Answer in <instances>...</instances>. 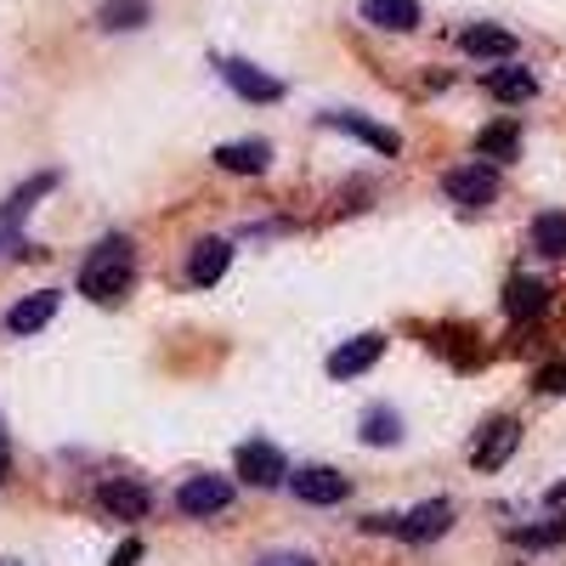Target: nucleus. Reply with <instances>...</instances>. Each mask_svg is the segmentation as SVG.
I'll return each mask as SVG.
<instances>
[{
	"label": "nucleus",
	"mask_w": 566,
	"mask_h": 566,
	"mask_svg": "<svg viewBox=\"0 0 566 566\" xmlns=\"http://www.w3.org/2000/svg\"><path fill=\"white\" fill-rule=\"evenodd\" d=\"M442 193L459 205V210H488L493 199H499V170L493 165H453L448 176H442Z\"/></svg>",
	"instance_id": "39448f33"
},
{
	"label": "nucleus",
	"mask_w": 566,
	"mask_h": 566,
	"mask_svg": "<svg viewBox=\"0 0 566 566\" xmlns=\"http://www.w3.org/2000/svg\"><path fill=\"white\" fill-rule=\"evenodd\" d=\"M57 187V170H40V176H29L18 193L0 205V227H12V232H23V221H29V210H34V199H45Z\"/></svg>",
	"instance_id": "a211bd4d"
},
{
	"label": "nucleus",
	"mask_w": 566,
	"mask_h": 566,
	"mask_svg": "<svg viewBox=\"0 0 566 566\" xmlns=\"http://www.w3.org/2000/svg\"><path fill=\"white\" fill-rule=\"evenodd\" d=\"M488 91H493L499 103H533L538 97V80L527 69H493L488 74Z\"/></svg>",
	"instance_id": "412c9836"
},
{
	"label": "nucleus",
	"mask_w": 566,
	"mask_h": 566,
	"mask_svg": "<svg viewBox=\"0 0 566 566\" xmlns=\"http://www.w3.org/2000/svg\"><path fill=\"white\" fill-rule=\"evenodd\" d=\"M476 154H482V159H515V154H522V125H515V119L488 125V130L476 136Z\"/></svg>",
	"instance_id": "4be33fe9"
},
{
	"label": "nucleus",
	"mask_w": 566,
	"mask_h": 566,
	"mask_svg": "<svg viewBox=\"0 0 566 566\" xmlns=\"http://www.w3.org/2000/svg\"><path fill=\"white\" fill-rule=\"evenodd\" d=\"M250 566H317L306 549H266V555H255Z\"/></svg>",
	"instance_id": "a878e982"
},
{
	"label": "nucleus",
	"mask_w": 566,
	"mask_h": 566,
	"mask_svg": "<svg viewBox=\"0 0 566 566\" xmlns=\"http://www.w3.org/2000/svg\"><path fill=\"white\" fill-rule=\"evenodd\" d=\"M549 504H566V482H560V488H549Z\"/></svg>",
	"instance_id": "c756f323"
},
{
	"label": "nucleus",
	"mask_w": 566,
	"mask_h": 566,
	"mask_svg": "<svg viewBox=\"0 0 566 566\" xmlns=\"http://www.w3.org/2000/svg\"><path fill=\"white\" fill-rule=\"evenodd\" d=\"M136 283V244L125 232H103L91 255L80 261V295L97 301V306H119Z\"/></svg>",
	"instance_id": "f257e3e1"
},
{
	"label": "nucleus",
	"mask_w": 566,
	"mask_h": 566,
	"mask_svg": "<svg viewBox=\"0 0 566 566\" xmlns=\"http://www.w3.org/2000/svg\"><path fill=\"white\" fill-rule=\"evenodd\" d=\"M12 482V453H7V424H0V488Z\"/></svg>",
	"instance_id": "c85d7f7f"
},
{
	"label": "nucleus",
	"mask_w": 566,
	"mask_h": 566,
	"mask_svg": "<svg viewBox=\"0 0 566 566\" xmlns=\"http://www.w3.org/2000/svg\"><path fill=\"white\" fill-rule=\"evenodd\" d=\"M363 442H368V448H397V442H402V413L386 408V402H374V408L363 413Z\"/></svg>",
	"instance_id": "6ab92c4d"
},
{
	"label": "nucleus",
	"mask_w": 566,
	"mask_h": 566,
	"mask_svg": "<svg viewBox=\"0 0 566 566\" xmlns=\"http://www.w3.org/2000/svg\"><path fill=\"white\" fill-rule=\"evenodd\" d=\"M97 510H108L114 522H148V510H154V493L130 482V476H108L97 488Z\"/></svg>",
	"instance_id": "1a4fd4ad"
},
{
	"label": "nucleus",
	"mask_w": 566,
	"mask_h": 566,
	"mask_svg": "<svg viewBox=\"0 0 566 566\" xmlns=\"http://www.w3.org/2000/svg\"><path fill=\"white\" fill-rule=\"evenodd\" d=\"M283 488H290L301 504H346L352 499V476L335 470V464H301V470H290Z\"/></svg>",
	"instance_id": "423d86ee"
},
{
	"label": "nucleus",
	"mask_w": 566,
	"mask_h": 566,
	"mask_svg": "<svg viewBox=\"0 0 566 566\" xmlns=\"http://www.w3.org/2000/svg\"><path fill=\"white\" fill-rule=\"evenodd\" d=\"M227 266H232V239H199L187 250V283L193 290H216L227 277Z\"/></svg>",
	"instance_id": "9b49d317"
},
{
	"label": "nucleus",
	"mask_w": 566,
	"mask_h": 566,
	"mask_svg": "<svg viewBox=\"0 0 566 566\" xmlns=\"http://www.w3.org/2000/svg\"><path fill=\"white\" fill-rule=\"evenodd\" d=\"M363 23L386 29V34H408L424 23V12H419V0H363Z\"/></svg>",
	"instance_id": "f3484780"
},
{
	"label": "nucleus",
	"mask_w": 566,
	"mask_h": 566,
	"mask_svg": "<svg viewBox=\"0 0 566 566\" xmlns=\"http://www.w3.org/2000/svg\"><path fill=\"white\" fill-rule=\"evenodd\" d=\"M515 448H522V419H493L482 431V442L470 448V464H476V470H499Z\"/></svg>",
	"instance_id": "ddd939ff"
},
{
	"label": "nucleus",
	"mask_w": 566,
	"mask_h": 566,
	"mask_svg": "<svg viewBox=\"0 0 566 566\" xmlns=\"http://www.w3.org/2000/svg\"><path fill=\"white\" fill-rule=\"evenodd\" d=\"M533 386H538L544 397H560V391H566V363H544V368L533 374Z\"/></svg>",
	"instance_id": "393cba45"
},
{
	"label": "nucleus",
	"mask_w": 566,
	"mask_h": 566,
	"mask_svg": "<svg viewBox=\"0 0 566 566\" xmlns=\"http://www.w3.org/2000/svg\"><path fill=\"white\" fill-rule=\"evenodd\" d=\"M504 312L515 317V323H533V317H544L549 312V283L544 277H510L504 283Z\"/></svg>",
	"instance_id": "4468645a"
},
{
	"label": "nucleus",
	"mask_w": 566,
	"mask_h": 566,
	"mask_svg": "<svg viewBox=\"0 0 566 566\" xmlns=\"http://www.w3.org/2000/svg\"><path fill=\"white\" fill-rule=\"evenodd\" d=\"M0 255H34V244L23 239V232H12V227H0Z\"/></svg>",
	"instance_id": "bb28decb"
},
{
	"label": "nucleus",
	"mask_w": 566,
	"mask_h": 566,
	"mask_svg": "<svg viewBox=\"0 0 566 566\" xmlns=\"http://www.w3.org/2000/svg\"><path fill=\"white\" fill-rule=\"evenodd\" d=\"M510 538H515V544H527V549H538V544H560V538H566V522H549V527H515Z\"/></svg>",
	"instance_id": "b1692460"
},
{
	"label": "nucleus",
	"mask_w": 566,
	"mask_h": 566,
	"mask_svg": "<svg viewBox=\"0 0 566 566\" xmlns=\"http://www.w3.org/2000/svg\"><path fill=\"white\" fill-rule=\"evenodd\" d=\"M386 357V335H352L346 346H335L328 352V380H357V374H368L374 363Z\"/></svg>",
	"instance_id": "9d476101"
},
{
	"label": "nucleus",
	"mask_w": 566,
	"mask_h": 566,
	"mask_svg": "<svg viewBox=\"0 0 566 566\" xmlns=\"http://www.w3.org/2000/svg\"><path fill=\"white\" fill-rule=\"evenodd\" d=\"M148 18H154V7H148V0H103V7H97V23H103L108 34L142 29Z\"/></svg>",
	"instance_id": "aec40b11"
},
{
	"label": "nucleus",
	"mask_w": 566,
	"mask_h": 566,
	"mask_svg": "<svg viewBox=\"0 0 566 566\" xmlns=\"http://www.w3.org/2000/svg\"><path fill=\"white\" fill-rule=\"evenodd\" d=\"M453 527V504L448 499H424L408 515H363V533H391L402 544H431Z\"/></svg>",
	"instance_id": "f03ea898"
},
{
	"label": "nucleus",
	"mask_w": 566,
	"mask_h": 566,
	"mask_svg": "<svg viewBox=\"0 0 566 566\" xmlns=\"http://www.w3.org/2000/svg\"><path fill=\"white\" fill-rule=\"evenodd\" d=\"M227 504H232V482L210 476V470H193V476L176 488V510L187 515V522H210V515H221Z\"/></svg>",
	"instance_id": "20e7f679"
},
{
	"label": "nucleus",
	"mask_w": 566,
	"mask_h": 566,
	"mask_svg": "<svg viewBox=\"0 0 566 566\" xmlns=\"http://www.w3.org/2000/svg\"><path fill=\"white\" fill-rule=\"evenodd\" d=\"M232 470H239V482L244 488H277V482H290V459H283V448L277 442H266V437H250V442H239V453H232Z\"/></svg>",
	"instance_id": "7ed1b4c3"
},
{
	"label": "nucleus",
	"mask_w": 566,
	"mask_h": 566,
	"mask_svg": "<svg viewBox=\"0 0 566 566\" xmlns=\"http://www.w3.org/2000/svg\"><path fill=\"white\" fill-rule=\"evenodd\" d=\"M323 125H328V130H346V136H357V142H368V148H374V154H386V159H397V154H402V136H397L391 125L363 119V114L335 108V114H323Z\"/></svg>",
	"instance_id": "f8f14e48"
},
{
	"label": "nucleus",
	"mask_w": 566,
	"mask_h": 566,
	"mask_svg": "<svg viewBox=\"0 0 566 566\" xmlns=\"http://www.w3.org/2000/svg\"><path fill=\"white\" fill-rule=\"evenodd\" d=\"M221 170H232V176H261L266 165H272V142H261V136H244V142H221V148L210 154Z\"/></svg>",
	"instance_id": "2eb2a0df"
},
{
	"label": "nucleus",
	"mask_w": 566,
	"mask_h": 566,
	"mask_svg": "<svg viewBox=\"0 0 566 566\" xmlns=\"http://www.w3.org/2000/svg\"><path fill=\"white\" fill-rule=\"evenodd\" d=\"M533 250L538 255H566V216L560 210H544V216H533Z\"/></svg>",
	"instance_id": "5701e85b"
},
{
	"label": "nucleus",
	"mask_w": 566,
	"mask_h": 566,
	"mask_svg": "<svg viewBox=\"0 0 566 566\" xmlns=\"http://www.w3.org/2000/svg\"><path fill=\"white\" fill-rule=\"evenodd\" d=\"M136 560H142V538H125V544L108 555V566H136Z\"/></svg>",
	"instance_id": "cd10ccee"
},
{
	"label": "nucleus",
	"mask_w": 566,
	"mask_h": 566,
	"mask_svg": "<svg viewBox=\"0 0 566 566\" xmlns=\"http://www.w3.org/2000/svg\"><path fill=\"white\" fill-rule=\"evenodd\" d=\"M459 52H470V57H493V63H510V57H515V34H510V29H499V23H470V29H459Z\"/></svg>",
	"instance_id": "dca6fc26"
},
{
	"label": "nucleus",
	"mask_w": 566,
	"mask_h": 566,
	"mask_svg": "<svg viewBox=\"0 0 566 566\" xmlns=\"http://www.w3.org/2000/svg\"><path fill=\"white\" fill-rule=\"evenodd\" d=\"M216 69L232 85V97H244V103H283V80L266 74V69H255L250 57H221Z\"/></svg>",
	"instance_id": "0eeeda50"
},
{
	"label": "nucleus",
	"mask_w": 566,
	"mask_h": 566,
	"mask_svg": "<svg viewBox=\"0 0 566 566\" xmlns=\"http://www.w3.org/2000/svg\"><path fill=\"white\" fill-rule=\"evenodd\" d=\"M0 566H18V560H0Z\"/></svg>",
	"instance_id": "7c9ffc66"
},
{
	"label": "nucleus",
	"mask_w": 566,
	"mask_h": 566,
	"mask_svg": "<svg viewBox=\"0 0 566 566\" xmlns=\"http://www.w3.org/2000/svg\"><path fill=\"white\" fill-rule=\"evenodd\" d=\"M57 306H63V295L57 290H29L18 306H7V317H0V328H7L12 340H29V335H40L45 323L57 317Z\"/></svg>",
	"instance_id": "6e6552de"
}]
</instances>
